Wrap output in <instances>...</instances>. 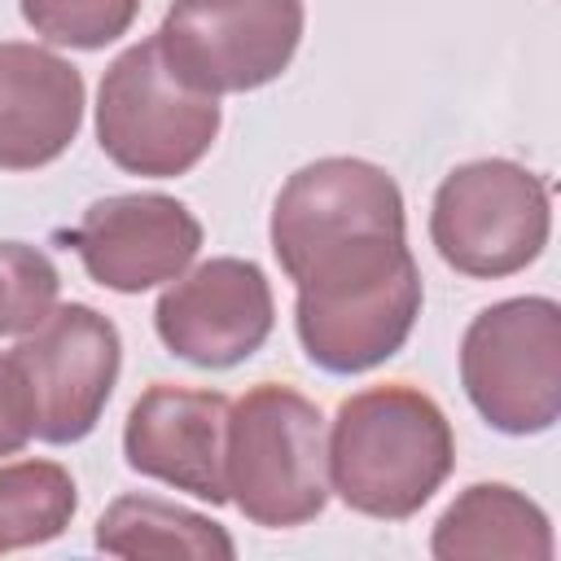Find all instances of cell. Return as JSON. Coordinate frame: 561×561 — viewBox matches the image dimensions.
Instances as JSON below:
<instances>
[{
  "mask_svg": "<svg viewBox=\"0 0 561 561\" xmlns=\"http://www.w3.org/2000/svg\"><path fill=\"white\" fill-rule=\"evenodd\" d=\"M272 254L294 280V329L307 359L351 377L403 351L421 316L403 193L364 158L298 167L272 206Z\"/></svg>",
  "mask_w": 561,
  "mask_h": 561,
  "instance_id": "6da1fadb",
  "label": "cell"
},
{
  "mask_svg": "<svg viewBox=\"0 0 561 561\" xmlns=\"http://www.w3.org/2000/svg\"><path fill=\"white\" fill-rule=\"evenodd\" d=\"M456 465L447 412L416 386L390 381L342 399L324 434L329 491L377 522L421 513Z\"/></svg>",
  "mask_w": 561,
  "mask_h": 561,
  "instance_id": "7a4b0ae2",
  "label": "cell"
},
{
  "mask_svg": "<svg viewBox=\"0 0 561 561\" xmlns=\"http://www.w3.org/2000/svg\"><path fill=\"white\" fill-rule=\"evenodd\" d=\"M228 500L267 530H289L324 513V416L294 386L259 381L228 408L224 434Z\"/></svg>",
  "mask_w": 561,
  "mask_h": 561,
  "instance_id": "3957f363",
  "label": "cell"
},
{
  "mask_svg": "<svg viewBox=\"0 0 561 561\" xmlns=\"http://www.w3.org/2000/svg\"><path fill=\"white\" fill-rule=\"evenodd\" d=\"M219 136V96L197 92L162 57L158 35L118 53L96 92L101 153L149 180L193 171Z\"/></svg>",
  "mask_w": 561,
  "mask_h": 561,
  "instance_id": "277c9868",
  "label": "cell"
},
{
  "mask_svg": "<svg viewBox=\"0 0 561 561\" xmlns=\"http://www.w3.org/2000/svg\"><path fill=\"white\" fill-rule=\"evenodd\" d=\"M460 381L478 416L500 434H543L561 416V307L504 298L478 311L460 337Z\"/></svg>",
  "mask_w": 561,
  "mask_h": 561,
  "instance_id": "5b68a950",
  "label": "cell"
},
{
  "mask_svg": "<svg viewBox=\"0 0 561 561\" xmlns=\"http://www.w3.org/2000/svg\"><path fill=\"white\" fill-rule=\"evenodd\" d=\"M552 228L548 184L508 158L456 167L430 210V241L447 267L473 280H500L530 267Z\"/></svg>",
  "mask_w": 561,
  "mask_h": 561,
  "instance_id": "8992f818",
  "label": "cell"
},
{
  "mask_svg": "<svg viewBox=\"0 0 561 561\" xmlns=\"http://www.w3.org/2000/svg\"><path fill=\"white\" fill-rule=\"evenodd\" d=\"M9 355L39 443L61 447L96 430L123 368V342L110 316L88 302L53 307Z\"/></svg>",
  "mask_w": 561,
  "mask_h": 561,
  "instance_id": "52a82bcc",
  "label": "cell"
},
{
  "mask_svg": "<svg viewBox=\"0 0 561 561\" xmlns=\"http://www.w3.org/2000/svg\"><path fill=\"white\" fill-rule=\"evenodd\" d=\"M302 39V0H175L158 48L184 83L210 96L254 92L285 75Z\"/></svg>",
  "mask_w": 561,
  "mask_h": 561,
  "instance_id": "ba28073f",
  "label": "cell"
},
{
  "mask_svg": "<svg viewBox=\"0 0 561 561\" xmlns=\"http://www.w3.org/2000/svg\"><path fill=\"white\" fill-rule=\"evenodd\" d=\"M272 285L250 259H206L184 267L153 307V329L193 368H232L272 333Z\"/></svg>",
  "mask_w": 561,
  "mask_h": 561,
  "instance_id": "9c48e42d",
  "label": "cell"
},
{
  "mask_svg": "<svg viewBox=\"0 0 561 561\" xmlns=\"http://www.w3.org/2000/svg\"><path fill=\"white\" fill-rule=\"evenodd\" d=\"M83 272L114 294H145L175 280L202 250L197 215L162 193L101 197L70 228Z\"/></svg>",
  "mask_w": 561,
  "mask_h": 561,
  "instance_id": "30bf717a",
  "label": "cell"
},
{
  "mask_svg": "<svg viewBox=\"0 0 561 561\" xmlns=\"http://www.w3.org/2000/svg\"><path fill=\"white\" fill-rule=\"evenodd\" d=\"M228 394L153 381L127 412L123 456L136 473L158 478L197 500L224 504V434H228Z\"/></svg>",
  "mask_w": 561,
  "mask_h": 561,
  "instance_id": "8fae6325",
  "label": "cell"
},
{
  "mask_svg": "<svg viewBox=\"0 0 561 561\" xmlns=\"http://www.w3.org/2000/svg\"><path fill=\"white\" fill-rule=\"evenodd\" d=\"M83 123V75L22 39L0 44V171L57 162Z\"/></svg>",
  "mask_w": 561,
  "mask_h": 561,
  "instance_id": "7c38bea8",
  "label": "cell"
},
{
  "mask_svg": "<svg viewBox=\"0 0 561 561\" xmlns=\"http://www.w3.org/2000/svg\"><path fill=\"white\" fill-rule=\"evenodd\" d=\"M430 552L438 561L469 557H513V561H548L552 526L548 513L508 482H473L465 486L434 526Z\"/></svg>",
  "mask_w": 561,
  "mask_h": 561,
  "instance_id": "4fadbf2b",
  "label": "cell"
},
{
  "mask_svg": "<svg viewBox=\"0 0 561 561\" xmlns=\"http://www.w3.org/2000/svg\"><path fill=\"white\" fill-rule=\"evenodd\" d=\"M96 548L110 557H193V561H232L237 548L224 526L210 517L167 504L158 495H123L96 522Z\"/></svg>",
  "mask_w": 561,
  "mask_h": 561,
  "instance_id": "5bb4252c",
  "label": "cell"
},
{
  "mask_svg": "<svg viewBox=\"0 0 561 561\" xmlns=\"http://www.w3.org/2000/svg\"><path fill=\"white\" fill-rule=\"evenodd\" d=\"M79 508L75 478L57 460H18L0 469V552L57 539Z\"/></svg>",
  "mask_w": 561,
  "mask_h": 561,
  "instance_id": "9a60e30c",
  "label": "cell"
},
{
  "mask_svg": "<svg viewBox=\"0 0 561 561\" xmlns=\"http://www.w3.org/2000/svg\"><path fill=\"white\" fill-rule=\"evenodd\" d=\"M61 294L53 259L26 241H0V337L31 333Z\"/></svg>",
  "mask_w": 561,
  "mask_h": 561,
  "instance_id": "2e32d148",
  "label": "cell"
},
{
  "mask_svg": "<svg viewBox=\"0 0 561 561\" xmlns=\"http://www.w3.org/2000/svg\"><path fill=\"white\" fill-rule=\"evenodd\" d=\"M140 0H22V18L35 35L61 48H105L136 22Z\"/></svg>",
  "mask_w": 561,
  "mask_h": 561,
  "instance_id": "e0dca14e",
  "label": "cell"
},
{
  "mask_svg": "<svg viewBox=\"0 0 561 561\" xmlns=\"http://www.w3.org/2000/svg\"><path fill=\"white\" fill-rule=\"evenodd\" d=\"M31 412L22 394V377L13 368V355H0V456H18L31 443Z\"/></svg>",
  "mask_w": 561,
  "mask_h": 561,
  "instance_id": "ac0fdd59",
  "label": "cell"
}]
</instances>
